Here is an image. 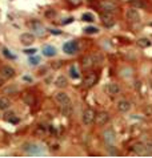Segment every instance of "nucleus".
Masks as SVG:
<instances>
[{
    "mask_svg": "<svg viewBox=\"0 0 152 158\" xmlns=\"http://www.w3.org/2000/svg\"><path fill=\"white\" fill-rule=\"evenodd\" d=\"M100 8L103 9V12H110V13H113L117 11V5L112 1H108V0H104L100 3Z\"/></svg>",
    "mask_w": 152,
    "mask_h": 158,
    "instance_id": "nucleus-12",
    "label": "nucleus"
},
{
    "mask_svg": "<svg viewBox=\"0 0 152 158\" xmlns=\"http://www.w3.org/2000/svg\"><path fill=\"white\" fill-rule=\"evenodd\" d=\"M49 33H52V35H61V31H59V29H49Z\"/></svg>",
    "mask_w": 152,
    "mask_h": 158,
    "instance_id": "nucleus-36",
    "label": "nucleus"
},
{
    "mask_svg": "<svg viewBox=\"0 0 152 158\" xmlns=\"http://www.w3.org/2000/svg\"><path fill=\"white\" fill-rule=\"evenodd\" d=\"M54 15H55L54 9H48V11L45 12V16H47V17H54Z\"/></svg>",
    "mask_w": 152,
    "mask_h": 158,
    "instance_id": "nucleus-35",
    "label": "nucleus"
},
{
    "mask_svg": "<svg viewBox=\"0 0 152 158\" xmlns=\"http://www.w3.org/2000/svg\"><path fill=\"white\" fill-rule=\"evenodd\" d=\"M103 141L105 142V145H107V146H110V145H115V142H116V133H115L113 128L104 129V132H103Z\"/></svg>",
    "mask_w": 152,
    "mask_h": 158,
    "instance_id": "nucleus-3",
    "label": "nucleus"
},
{
    "mask_svg": "<svg viewBox=\"0 0 152 158\" xmlns=\"http://www.w3.org/2000/svg\"><path fill=\"white\" fill-rule=\"evenodd\" d=\"M40 63V57L39 56H33V57H29V64L31 65H38Z\"/></svg>",
    "mask_w": 152,
    "mask_h": 158,
    "instance_id": "nucleus-30",
    "label": "nucleus"
},
{
    "mask_svg": "<svg viewBox=\"0 0 152 158\" xmlns=\"http://www.w3.org/2000/svg\"><path fill=\"white\" fill-rule=\"evenodd\" d=\"M3 55H4L7 58H10V60H15V58H16V56L12 55L11 51L8 48H3Z\"/></svg>",
    "mask_w": 152,
    "mask_h": 158,
    "instance_id": "nucleus-27",
    "label": "nucleus"
},
{
    "mask_svg": "<svg viewBox=\"0 0 152 158\" xmlns=\"http://www.w3.org/2000/svg\"><path fill=\"white\" fill-rule=\"evenodd\" d=\"M11 106V100L7 97H0V110H7Z\"/></svg>",
    "mask_w": 152,
    "mask_h": 158,
    "instance_id": "nucleus-21",
    "label": "nucleus"
},
{
    "mask_svg": "<svg viewBox=\"0 0 152 158\" xmlns=\"http://www.w3.org/2000/svg\"><path fill=\"white\" fill-rule=\"evenodd\" d=\"M82 65H83V68H89V67H92V65H95L94 55L84 56V57L82 58Z\"/></svg>",
    "mask_w": 152,
    "mask_h": 158,
    "instance_id": "nucleus-18",
    "label": "nucleus"
},
{
    "mask_svg": "<svg viewBox=\"0 0 152 158\" xmlns=\"http://www.w3.org/2000/svg\"><path fill=\"white\" fill-rule=\"evenodd\" d=\"M132 5L135 8H143L145 4H144V3H141V1H132Z\"/></svg>",
    "mask_w": 152,
    "mask_h": 158,
    "instance_id": "nucleus-33",
    "label": "nucleus"
},
{
    "mask_svg": "<svg viewBox=\"0 0 152 158\" xmlns=\"http://www.w3.org/2000/svg\"><path fill=\"white\" fill-rule=\"evenodd\" d=\"M54 100L59 105L60 112H61L63 116L70 117L71 114H72V102H71V98H70V96H68L67 93H64V92L55 93Z\"/></svg>",
    "mask_w": 152,
    "mask_h": 158,
    "instance_id": "nucleus-1",
    "label": "nucleus"
},
{
    "mask_svg": "<svg viewBox=\"0 0 152 158\" xmlns=\"http://www.w3.org/2000/svg\"><path fill=\"white\" fill-rule=\"evenodd\" d=\"M70 76H71V79H72V80H77L80 77V73H79V70H77L75 64H72L70 67Z\"/></svg>",
    "mask_w": 152,
    "mask_h": 158,
    "instance_id": "nucleus-22",
    "label": "nucleus"
},
{
    "mask_svg": "<svg viewBox=\"0 0 152 158\" xmlns=\"http://www.w3.org/2000/svg\"><path fill=\"white\" fill-rule=\"evenodd\" d=\"M23 80H24V81H32V79H31V77H28V76H24Z\"/></svg>",
    "mask_w": 152,
    "mask_h": 158,
    "instance_id": "nucleus-39",
    "label": "nucleus"
},
{
    "mask_svg": "<svg viewBox=\"0 0 152 158\" xmlns=\"http://www.w3.org/2000/svg\"><path fill=\"white\" fill-rule=\"evenodd\" d=\"M104 92L110 96H116L120 93V86L117 85L116 82H108L107 85L104 86Z\"/></svg>",
    "mask_w": 152,
    "mask_h": 158,
    "instance_id": "nucleus-11",
    "label": "nucleus"
},
{
    "mask_svg": "<svg viewBox=\"0 0 152 158\" xmlns=\"http://www.w3.org/2000/svg\"><path fill=\"white\" fill-rule=\"evenodd\" d=\"M0 74H2L3 79H12V77L15 76V69L10 65H3L2 68H0Z\"/></svg>",
    "mask_w": 152,
    "mask_h": 158,
    "instance_id": "nucleus-13",
    "label": "nucleus"
},
{
    "mask_svg": "<svg viewBox=\"0 0 152 158\" xmlns=\"http://www.w3.org/2000/svg\"><path fill=\"white\" fill-rule=\"evenodd\" d=\"M84 33L85 35H96V33H99V28L98 27H85L84 28Z\"/></svg>",
    "mask_w": 152,
    "mask_h": 158,
    "instance_id": "nucleus-26",
    "label": "nucleus"
},
{
    "mask_svg": "<svg viewBox=\"0 0 152 158\" xmlns=\"http://www.w3.org/2000/svg\"><path fill=\"white\" fill-rule=\"evenodd\" d=\"M108 153L111 154V156H117V150H116V148L113 146V145H110V146H108Z\"/></svg>",
    "mask_w": 152,
    "mask_h": 158,
    "instance_id": "nucleus-31",
    "label": "nucleus"
},
{
    "mask_svg": "<svg viewBox=\"0 0 152 158\" xmlns=\"http://www.w3.org/2000/svg\"><path fill=\"white\" fill-rule=\"evenodd\" d=\"M126 17H127V20L131 21V23H139V21H140V13L138 12V9H136V8L127 9Z\"/></svg>",
    "mask_w": 152,
    "mask_h": 158,
    "instance_id": "nucleus-7",
    "label": "nucleus"
},
{
    "mask_svg": "<svg viewBox=\"0 0 152 158\" xmlns=\"http://www.w3.org/2000/svg\"><path fill=\"white\" fill-rule=\"evenodd\" d=\"M96 82H98V74L95 72L87 73L83 79V86H85V88H92Z\"/></svg>",
    "mask_w": 152,
    "mask_h": 158,
    "instance_id": "nucleus-6",
    "label": "nucleus"
},
{
    "mask_svg": "<svg viewBox=\"0 0 152 158\" xmlns=\"http://www.w3.org/2000/svg\"><path fill=\"white\" fill-rule=\"evenodd\" d=\"M138 46H140V48H148V46H151V41L148 39H145V37L139 39L138 40Z\"/></svg>",
    "mask_w": 152,
    "mask_h": 158,
    "instance_id": "nucleus-24",
    "label": "nucleus"
},
{
    "mask_svg": "<svg viewBox=\"0 0 152 158\" xmlns=\"http://www.w3.org/2000/svg\"><path fill=\"white\" fill-rule=\"evenodd\" d=\"M61 64H63V61H54V64H52V68L57 69V68L61 67Z\"/></svg>",
    "mask_w": 152,
    "mask_h": 158,
    "instance_id": "nucleus-34",
    "label": "nucleus"
},
{
    "mask_svg": "<svg viewBox=\"0 0 152 158\" xmlns=\"http://www.w3.org/2000/svg\"><path fill=\"white\" fill-rule=\"evenodd\" d=\"M117 106V110L122 112V113H127L129 109H131V102L128 100H119L116 104Z\"/></svg>",
    "mask_w": 152,
    "mask_h": 158,
    "instance_id": "nucleus-15",
    "label": "nucleus"
},
{
    "mask_svg": "<svg viewBox=\"0 0 152 158\" xmlns=\"http://www.w3.org/2000/svg\"><path fill=\"white\" fill-rule=\"evenodd\" d=\"M63 51L66 52L67 55H75L77 53V51H79V45H77L76 41H67L66 44L63 45Z\"/></svg>",
    "mask_w": 152,
    "mask_h": 158,
    "instance_id": "nucleus-10",
    "label": "nucleus"
},
{
    "mask_svg": "<svg viewBox=\"0 0 152 158\" xmlns=\"http://www.w3.org/2000/svg\"><path fill=\"white\" fill-rule=\"evenodd\" d=\"M95 118H96V112L94 109L88 108V109H85L84 112H83L82 121H83V124H84L85 126L92 125V122H95Z\"/></svg>",
    "mask_w": 152,
    "mask_h": 158,
    "instance_id": "nucleus-4",
    "label": "nucleus"
},
{
    "mask_svg": "<svg viewBox=\"0 0 152 158\" xmlns=\"http://www.w3.org/2000/svg\"><path fill=\"white\" fill-rule=\"evenodd\" d=\"M73 20H75V19H73V17H67L66 20L63 21V24H70V23H72Z\"/></svg>",
    "mask_w": 152,
    "mask_h": 158,
    "instance_id": "nucleus-37",
    "label": "nucleus"
},
{
    "mask_svg": "<svg viewBox=\"0 0 152 158\" xmlns=\"http://www.w3.org/2000/svg\"><path fill=\"white\" fill-rule=\"evenodd\" d=\"M145 154H152V141L151 139H148L147 142H145Z\"/></svg>",
    "mask_w": 152,
    "mask_h": 158,
    "instance_id": "nucleus-28",
    "label": "nucleus"
},
{
    "mask_svg": "<svg viewBox=\"0 0 152 158\" xmlns=\"http://www.w3.org/2000/svg\"><path fill=\"white\" fill-rule=\"evenodd\" d=\"M131 150H132V153L139 154V156L145 154V142H136V144H133Z\"/></svg>",
    "mask_w": 152,
    "mask_h": 158,
    "instance_id": "nucleus-16",
    "label": "nucleus"
},
{
    "mask_svg": "<svg viewBox=\"0 0 152 158\" xmlns=\"http://www.w3.org/2000/svg\"><path fill=\"white\" fill-rule=\"evenodd\" d=\"M28 25H29L31 29L35 32V35L43 36L45 33V28H44V25H43L39 20H35V19H33V20H31L29 23H28Z\"/></svg>",
    "mask_w": 152,
    "mask_h": 158,
    "instance_id": "nucleus-5",
    "label": "nucleus"
},
{
    "mask_svg": "<svg viewBox=\"0 0 152 158\" xmlns=\"http://www.w3.org/2000/svg\"><path fill=\"white\" fill-rule=\"evenodd\" d=\"M42 52H43V55L45 56V57H54L55 55H56V48L55 46H52V45H44L43 46V49H42Z\"/></svg>",
    "mask_w": 152,
    "mask_h": 158,
    "instance_id": "nucleus-17",
    "label": "nucleus"
},
{
    "mask_svg": "<svg viewBox=\"0 0 152 158\" xmlns=\"http://www.w3.org/2000/svg\"><path fill=\"white\" fill-rule=\"evenodd\" d=\"M151 141H152V138H151Z\"/></svg>",
    "mask_w": 152,
    "mask_h": 158,
    "instance_id": "nucleus-40",
    "label": "nucleus"
},
{
    "mask_svg": "<svg viewBox=\"0 0 152 158\" xmlns=\"http://www.w3.org/2000/svg\"><path fill=\"white\" fill-rule=\"evenodd\" d=\"M21 98H23V101L26 102L27 105H33L35 104V97H33L31 93H24V94L21 96Z\"/></svg>",
    "mask_w": 152,
    "mask_h": 158,
    "instance_id": "nucleus-23",
    "label": "nucleus"
},
{
    "mask_svg": "<svg viewBox=\"0 0 152 158\" xmlns=\"http://www.w3.org/2000/svg\"><path fill=\"white\" fill-rule=\"evenodd\" d=\"M21 149L28 156H43L44 154V149L35 142H26V144H23Z\"/></svg>",
    "mask_w": 152,
    "mask_h": 158,
    "instance_id": "nucleus-2",
    "label": "nucleus"
},
{
    "mask_svg": "<svg viewBox=\"0 0 152 158\" xmlns=\"http://www.w3.org/2000/svg\"><path fill=\"white\" fill-rule=\"evenodd\" d=\"M108 121H110V114L107 112H99V113H96V118H95L96 125L104 126L108 124Z\"/></svg>",
    "mask_w": 152,
    "mask_h": 158,
    "instance_id": "nucleus-8",
    "label": "nucleus"
},
{
    "mask_svg": "<svg viewBox=\"0 0 152 158\" xmlns=\"http://www.w3.org/2000/svg\"><path fill=\"white\" fill-rule=\"evenodd\" d=\"M33 41H35V36L32 35V33H21L20 35V43L23 45H31L33 44Z\"/></svg>",
    "mask_w": 152,
    "mask_h": 158,
    "instance_id": "nucleus-14",
    "label": "nucleus"
},
{
    "mask_svg": "<svg viewBox=\"0 0 152 158\" xmlns=\"http://www.w3.org/2000/svg\"><path fill=\"white\" fill-rule=\"evenodd\" d=\"M36 52H38V51H36V49H35V48H29V49H24V53H26V55H29V56H33V55H35V53H36Z\"/></svg>",
    "mask_w": 152,
    "mask_h": 158,
    "instance_id": "nucleus-32",
    "label": "nucleus"
},
{
    "mask_svg": "<svg viewBox=\"0 0 152 158\" xmlns=\"http://www.w3.org/2000/svg\"><path fill=\"white\" fill-rule=\"evenodd\" d=\"M94 60H95V64H96V65H98V64H101V63H103V56L96 52V53H94Z\"/></svg>",
    "mask_w": 152,
    "mask_h": 158,
    "instance_id": "nucleus-29",
    "label": "nucleus"
},
{
    "mask_svg": "<svg viewBox=\"0 0 152 158\" xmlns=\"http://www.w3.org/2000/svg\"><path fill=\"white\" fill-rule=\"evenodd\" d=\"M55 85H56L57 88H66L68 85V80L64 76H59L57 79L55 80Z\"/></svg>",
    "mask_w": 152,
    "mask_h": 158,
    "instance_id": "nucleus-20",
    "label": "nucleus"
},
{
    "mask_svg": "<svg viewBox=\"0 0 152 158\" xmlns=\"http://www.w3.org/2000/svg\"><path fill=\"white\" fill-rule=\"evenodd\" d=\"M4 120L7 121V122H11V124H17L19 122V117H17L15 113H12V112H8V113L4 114Z\"/></svg>",
    "mask_w": 152,
    "mask_h": 158,
    "instance_id": "nucleus-19",
    "label": "nucleus"
},
{
    "mask_svg": "<svg viewBox=\"0 0 152 158\" xmlns=\"http://www.w3.org/2000/svg\"><path fill=\"white\" fill-rule=\"evenodd\" d=\"M82 20L87 21V23H92V21H95V16L91 13V12H85V13L82 15Z\"/></svg>",
    "mask_w": 152,
    "mask_h": 158,
    "instance_id": "nucleus-25",
    "label": "nucleus"
},
{
    "mask_svg": "<svg viewBox=\"0 0 152 158\" xmlns=\"http://www.w3.org/2000/svg\"><path fill=\"white\" fill-rule=\"evenodd\" d=\"M80 1H82V0H70V3H71V4H73V5L80 4Z\"/></svg>",
    "mask_w": 152,
    "mask_h": 158,
    "instance_id": "nucleus-38",
    "label": "nucleus"
},
{
    "mask_svg": "<svg viewBox=\"0 0 152 158\" xmlns=\"http://www.w3.org/2000/svg\"><path fill=\"white\" fill-rule=\"evenodd\" d=\"M101 23H103L104 27L111 28L115 25V17L113 13H110V12H103L101 13Z\"/></svg>",
    "mask_w": 152,
    "mask_h": 158,
    "instance_id": "nucleus-9",
    "label": "nucleus"
}]
</instances>
